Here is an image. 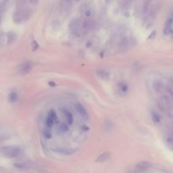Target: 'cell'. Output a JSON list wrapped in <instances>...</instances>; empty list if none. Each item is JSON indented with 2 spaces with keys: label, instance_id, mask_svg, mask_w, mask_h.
<instances>
[{
  "label": "cell",
  "instance_id": "obj_17",
  "mask_svg": "<svg viewBox=\"0 0 173 173\" xmlns=\"http://www.w3.org/2000/svg\"><path fill=\"white\" fill-rule=\"evenodd\" d=\"M69 125H67L66 123H63V122H62L59 124V130L61 132H67L69 131Z\"/></svg>",
  "mask_w": 173,
  "mask_h": 173
},
{
  "label": "cell",
  "instance_id": "obj_7",
  "mask_svg": "<svg viewBox=\"0 0 173 173\" xmlns=\"http://www.w3.org/2000/svg\"><path fill=\"white\" fill-rule=\"evenodd\" d=\"M75 0H61V8L64 11H68L71 9Z\"/></svg>",
  "mask_w": 173,
  "mask_h": 173
},
{
  "label": "cell",
  "instance_id": "obj_14",
  "mask_svg": "<svg viewBox=\"0 0 173 173\" xmlns=\"http://www.w3.org/2000/svg\"><path fill=\"white\" fill-rule=\"evenodd\" d=\"M119 89H120V91L122 92V93H127L128 91V85L126 84V83H124V82H122L120 85H119Z\"/></svg>",
  "mask_w": 173,
  "mask_h": 173
},
{
  "label": "cell",
  "instance_id": "obj_1",
  "mask_svg": "<svg viewBox=\"0 0 173 173\" xmlns=\"http://www.w3.org/2000/svg\"><path fill=\"white\" fill-rule=\"evenodd\" d=\"M0 151H1V154L3 156H4L6 158H9V159L15 158L20 154V149L19 147L14 146V145L3 147Z\"/></svg>",
  "mask_w": 173,
  "mask_h": 173
},
{
  "label": "cell",
  "instance_id": "obj_22",
  "mask_svg": "<svg viewBox=\"0 0 173 173\" xmlns=\"http://www.w3.org/2000/svg\"><path fill=\"white\" fill-rule=\"evenodd\" d=\"M32 5H37L39 2V0H27Z\"/></svg>",
  "mask_w": 173,
  "mask_h": 173
},
{
  "label": "cell",
  "instance_id": "obj_3",
  "mask_svg": "<svg viewBox=\"0 0 173 173\" xmlns=\"http://www.w3.org/2000/svg\"><path fill=\"white\" fill-rule=\"evenodd\" d=\"M33 65L30 62H25L19 66V73L20 75H27L32 70Z\"/></svg>",
  "mask_w": 173,
  "mask_h": 173
},
{
  "label": "cell",
  "instance_id": "obj_10",
  "mask_svg": "<svg viewBox=\"0 0 173 173\" xmlns=\"http://www.w3.org/2000/svg\"><path fill=\"white\" fill-rule=\"evenodd\" d=\"M110 153L109 152H104L101 154H100L97 159H96V162H104V161H107L109 158H110Z\"/></svg>",
  "mask_w": 173,
  "mask_h": 173
},
{
  "label": "cell",
  "instance_id": "obj_8",
  "mask_svg": "<svg viewBox=\"0 0 173 173\" xmlns=\"http://www.w3.org/2000/svg\"><path fill=\"white\" fill-rule=\"evenodd\" d=\"M63 115L65 117L68 124L69 125H72L73 122H74V117H73L72 113L69 110H67V109H63Z\"/></svg>",
  "mask_w": 173,
  "mask_h": 173
},
{
  "label": "cell",
  "instance_id": "obj_19",
  "mask_svg": "<svg viewBox=\"0 0 173 173\" xmlns=\"http://www.w3.org/2000/svg\"><path fill=\"white\" fill-rule=\"evenodd\" d=\"M152 119L154 122H160V117L158 114H156L155 112H152Z\"/></svg>",
  "mask_w": 173,
  "mask_h": 173
},
{
  "label": "cell",
  "instance_id": "obj_6",
  "mask_svg": "<svg viewBox=\"0 0 173 173\" xmlns=\"http://www.w3.org/2000/svg\"><path fill=\"white\" fill-rule=\"evenodd\" d=\"M75 109H76V111L78 112V113H79L83 118H88L87 111H86V109H85L81 104H80V103L76 104V105H75Z\"/></svg>",
  "mask_w": 173,
  "mask_h": 173
},
{
  "label": "cell",
  "instance_id": "obj_13",
  "mask_svg": "<svg viewBox=\"0 0 173 173\" xmlns=\"http://www.w3.org/2000/svg\"><path fill=\"white\" fill-rule=\"evenodd\" d=\"M16 39V35L14 32H10L7 34V42L9 44H11L15 41Z\"/></svg>",
  "mask_w": 173,
  "mask_h": 173
},
{
  "label": "cell",
  "instance_id": "obj_16",
  "mask_svg": "<svg viewBox=\"0 0 173 173\" xmlns=\"http://www.w3.org/2000/svg\"><path fill=\"white\" fill-rule=\"evenodd\" d=\"M7 42V35H5L4 33L0 34V47L4 46Z\"/></svg>",
  "mask_w": 173,
  "mask_h": 173
},
{
  "label": "cell",
  "instance_id": "obj_2",
  "mask_svg": "<svg viewBox=\"0 0 173 173\" xmlns=\"http://www.w3.org/2000/svg\"><path fill=\"white\" fill-rule=\"evenodd\" d=\"M31 11L25 8H19L14 12V21L15 23L19 24L23 22L25 20H27L31 16Z\"/></svg>",
  "mask_w": 173,
  "mask_h": 173
},
{
  "label": "cell",
  "instance_id": "obj_12",
  "mask_svg": "<svg viewBox=\"0 0 173 173\" xmlns=\"http://www.w3.org/2000/svg\"><path fill=\"white\" fill-rule=\"evenodd\" d=\"M17 100H18V94L16 93V92L12 91V92H10V93L9 94V95H8V101H9V102H16Z\"/></svg>",
  "mask_w": 173,
  "mask_h": 173
},
{
  "label": "cell",
  "instance_id": "obj_21",
  "mask_svg": "<svg viewBox=\"0 0 173 173\" xmlns=\"http://www.w3.org/2000/svg\"><path fill=\"white\" fill-rule=\"evenodd\" d=\"M44 136L47 138V139H50L51 137V130H50V128H46V130L44 131Z\"/></svg>",
  "mask_w": 173,
  "mask_h": 173
},
{
  "label": "cell",
  "instance_id": "obj_23",
  "mask_svg": "<svg viewBox=\"0 0 173 173\" xmlns=\"http://www.w3.org/2000/svg\"><path fill=\"white\" fill-rule=\"evenodd\" d=\"M171 33H172V37L173 38V31H172V32H171Z\"/></svg>",
  "mask_w": 173,
  "mask_h": 173
},
{
  "label": "cell",
  "instance_id": "obj_4",
  "mask_svg": "<svg viewBox=\"0 0 173 173\" xmlns=\"http://www.w3.org/2000/svg\"><path fill=\"white\" fill-rule=\"evenodd\" d=\"M81 14L85 17V19H90V17L93 15V10L88 4H83L80 7Z\"/></svg>",
  "mask_w": 173,
  "mask_h": 173
},
{
  "label": "cell",
  "instance_id": "obj_20",
  "mask_svg": "<svg viewBox=\"0 0 173 173\" xmlns=\"http://www.w3.org/2000/svg\"><path fill=\"white\" fill-rule=\"evenodd\" d=\"M150 165L148 163H146V162H143V163H141L139 165V170H145V169L148 168V166H149Z\"/></svg>",
  "mask_w": 173,
  "mask_h": 173
},
{
  "label": "cell",
  "instance_id": "obj_9",
  "mask_svg": "<svg viewBox=\"0 0 173 173\" xmlns=\"http://www.w3.org/2000/svg\"><path fill=\"white\" fill-rule=\"evenodd\" d=\"M163 84L160 80H155L153 83V89H154V92H156V93H160L163 89Z\"/></svg>",
  "mask_w": 173,
  "mask_h": 173
},
{
  "label": "cell",
  "instance_id": "obj_5",
  "mask_svg": "<svg viewBox=\"0 0 173 173\" xmlns=\"http://www.w3.org/2000/svg\"><path fill=\"white\" fill-rule=\"evenodd\" d=\"M14 166L18 170H22V171H25V170H30L32 168V164L30 162H17V163L14 164Z\"/></svg>",
  "mask_w": 173,
  "mask_h": 173
},
{
  "label": "cell",
  "instance_id": "obj_15",
  "mask_svg": "<svg viewBox=\"0 0 173 173\" xmlns=\"http://www.w3.org/2000/svg\"><path fill=\"white\" fill-rule=\"evenodd\" d=\"M56 152L59 153V154H72L74 152L71 151V150H68V149H63V148H61V149H58V150H56Z\"/></svg>",
  "mask_w": 173,
  "mask_h": 173
},
{
  "label": "cell",
  "instance_id": "obj_11",
  "mask_svg": "<svg viewBox=\"0 0 173 173\" xmlns=\"http://www.w3.org/2000/svg\"><path fill=\"white\" fill-rule=\"evenodd\" d=\"M96 74L98 75V77L100 79H101L103 80H107L109 79V74L107 71L103 70V69H98L96 71Z\"/></svg>",
  "mask_w": 173,
  "mask_h": 173
},
{
  "label": "cell",
  "instance_id": "obj_18",
  "mask_svg": "<svg viewBox=\"0 0 173 173\" xmlns=\"http://www.w3.org/2000/svg\"><path fill=\"white\" fill-rule=\"evenodd\" d=\"M47 117H49L50 119H51L53 122H55V121L57 120V114H56V112H55V111H54V110H51Z\"/></svg>",
  "mask_w": 173,
  "mask_h": 173
}]
</instances>
